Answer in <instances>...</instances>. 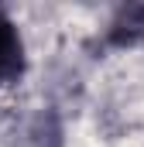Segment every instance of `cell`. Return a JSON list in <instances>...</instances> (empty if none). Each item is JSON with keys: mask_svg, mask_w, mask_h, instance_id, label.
<instances>
[{"mask_svg": "<svg viewBox=\"0 0 144 147\" xmlns=\"http://www.w3.org/2000/svg\"><path fill=\"white\" fill-rule=\"evenodd\" d=\"M24 75V41L17 24L0 10V89L14 86Z\"/></svg>", "mask_w": 144, "mask_h": 147, "instance_id": "cell-1", "label": "cell"}, {"mask_svg": "<svg viewBox=\"0 0 144 147\" xmlns=\"http://www.w3.org/2000/svg\"><path fill=\"white\" fill-rule=\"evenodd\" d=\"M137 41H144V7L141 3L120 7L107 28V45L127 48V45H137Z\"/></svg>", "mask_w": 144, "mask_h": 147, "instance_id": "cell-2", "label": "cell"}]
</instances>
